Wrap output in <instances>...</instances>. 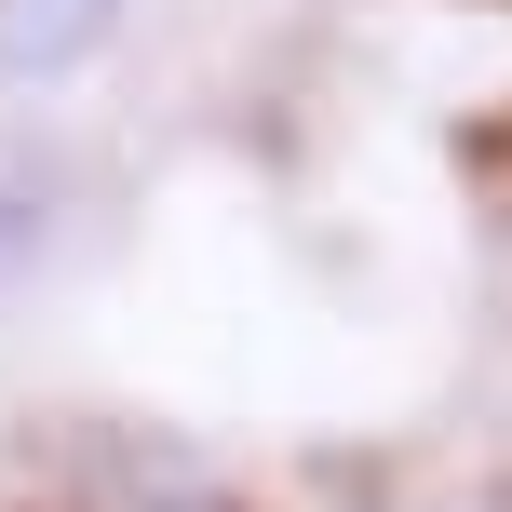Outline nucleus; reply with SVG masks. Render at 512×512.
<instances>
[{"label":"nucleus","mask_w":512,"mask_h":512,"mask_svg":"<svg viewBox=\"0 0 512 512\" xmlns=\"http://www.w3.org/2000/svg\"><path fill=\"white\" fill-rule=\"evenodd\" d=\"M108 27H122V0H0V81H68V68H95Z\"/></svg>","instance_id":"1"}]
</instances>
